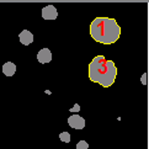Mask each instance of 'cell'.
<instances>
[{
	"label": "cell",
	"instance_id": "obj_9",
	"mask_svg": "<svg viewBox=\"0 0 149 149\" xmlns=\"http://www.w3.org/2000/svg\"><path fill=\"white\" fill-rule=\"evenodd\" d=\"M89 148V144L85 141H80V142H78V144H77V149H88Z\"/></svg>",
	"mask_w": 149,
	"mask_h": 149
},
{
	"label": "cell",
	"instance_id": "obj_3",
	"mask_svg": "<svg viewBox=\"0 0 149 149\" xmlns=\"http://www.w3.org/2000/svg\"><path fill=\"white\" fill-rule=\"evenodd\" d=\"M68 123L74 130H83L85 127V120L79 115H72L68 118Z\"/></svg>",
	"mask_w": 149,
	"mask_h": 149
},
{
	"label": "cell",
	"instance_id": "obj_6",
	"mask_svg": "<svg viewBox=\"0 0 149 149\" xmlns=\"http://www.w3.org/2000/svg\"><path fill=\"white\" fill-rule=\"evenodd\" d=\"M19 38H20V42L25 46H29L33 42V35L30 32L29 30H24L19 35Z\"/></svg>",
	"mask_w": 149,
	"mask_h": 149
},
{
	"label": "cell",
	"instance_id": "obj_10",
	"mask_svg": "<svg viewBox=\"0 0 149 149\" xmlns=\"http://www.w3.org/2000/svg\"><path fill=\"white\" fill-rule=\"evenodd\" d=\"M79 111H80V106H79L78 104H75L74 105V107L70 109V112H79Z\"/></svg>",
	"mask_w": 149,
	"mask_h": 149
},
{
	"label": "cell",
	"instance_id": "obj_2",
	"mask_svg": "<svg viewBox=\"0 0 149 149\" xmlns=\"http://www.w3.org/2000/svg\"><path fill=\"white\" fill-rule=\"evenodd\" d=\"M90 36L102 45H113L121 36V27L115 19L96 17L90 25Z\"/></svg>",
	"mask_w": 149,
	"mask_h": 149
},
{
	"label": "cell",
	"instance_id": "obj_11",
	"mask_svg": "<svg viewBox=\"0 0 149 149\" xmlns=\"http://www.w3.org/2000/svg\"><path fill=\"white\" fill-rule=\"evenodd\" d=\"M142 83L143 84H147V74H143V77H142Z\"/></svg>",
	"mask_w": 149,
	"mask_h": 149
},
{
	"label": "cell",
	"instance_id": "obj_8",
	"mask_svg": "<svg viewBox=\"0 0 149 149\" xmlns=\"http://www.w3.org/2000/svg\"><path fill=\"white\" fill-rule=\"evenodd\" d=\"M59 139L64 143H69L70 142V134H69L68 132H62L59 134Z\"/></svg>",
	"mask_w": 149,
	"mask_h": 149
},
{
	"label": "cell",
	"instance_id": "obj_5",
	"mask_svg": "<svg viewBox=\"0 0 149 149\" xmlns=\"http://www.w3.org/2000/svg\"><path fill=\"white\" fill-rule=\"evenodd\" d=\"M37 59L42 64H46V63H49L52 61V53L48 48H42L38 53H37Z\"/></svg>",
	"mask_w": 149,
	"mask_h": 149
},
{
	"label": "cell",
	"instance_id": "obj_4",
	"mask_svg": "<svg viewBox=\"0 0 149 149\" xmlns=\"http://www.w3.org/2000/svg\"><path fill=\"white\" fill-rule=\"evenodd\" d=\"M58 16V11L56 6H53V5H47L42 9V17L45 20H56Z\"/></svg>",
	"mask_w": 149,
	"mask_h": 149
},
{
	"label": "cell",
	"instance_id": "obj_1",
	"mask_svg": "<svg viewBox=\"0 0 149 149\" xmlns=\"http://www.w3.org/2000/svg\"><path fill=\"white\" fill-rule=\"evenodd\" d=\"M117 75V68L113 61L106 59L104 56H96L89 64V78L104 88L113 85Z\"/></svg>",
	"mask_w": 149,
	"mask_h": 149
},
{
	"label": "cell",
	"instance_id": "obj_7",
	"mask_svg": "<svg viewBox=\"0 0 149 149\" xmlns=\"http://www.w3.org/2000/svg\"><path fill=\"white\" fill-rule=\"evenodd\" d=\"M15 72H16V65H15L13 62H6L3 65V73L6 77H13Z\"/></svg>",
	"mask_w": 149,
	"mask_h": 149
}]
</instances>
